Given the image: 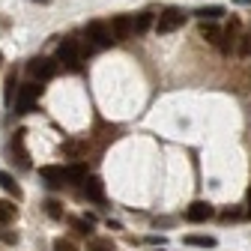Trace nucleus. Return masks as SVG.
<instances>
[{
    "instance_id": "1",
    "label": "nucleus",
    "mask_w": 251,
    "mask_h": 251,
    "mask_svg": "<svg viewBox=\"0 0 251 251\" xmlns=\"http://www.w3.org/2000/svg\"><path fill=\"white\" fill-rule=\"evenodd\" d=\"M39 93H42L39 84H24V87H18L15 102H12L15 114H30V111H33V105H36V99H39Z\"/></svg>"
},
{
    "instance_id": "2",
    "label": "nucleus",
    "mask_w": 251,
    "mask_h": 251,
    "mask_svg": "<svg viewBox=\"0 0 251 251\" xmlns=\"http://www.w3.org/2000/svg\"><path fill=\"white\" fill-rule=\"evenodd\" d=\"M57 60H60L69 72H78V69H81V51H78V42H75V39H63L60 48H57Z\"/></svg>"
},
{
    "instance_id": "3",
    "label": "nucleus",
    "mask_w": 251,
    "mask_h": 251,
    "mask_svg": "<svg viewBox=\"0 0 251 251\" xmlns=\"http://www.w3.org/2000/svg\"><path fill=\"white\" fill-rule=\"evenodd\" d=\"M182 24H185V12L176 9V6H168L159 15V21H155V33H174V30L182 27Z\"/></svg>"
},
{
    "instance_id": "4",
    "label": "nucleus",
    "mask_w": 251,
    "mask_h": 251,
    "mask_svg": "<svg viewBox=\"0 0 251 251\" xmlns=\"http://www.w3.org/2000/svg\"><path fill=\"white\" fill-rule=\"evenodd\" d=\"M87 39L96 45V48H108L111 42H117L114 33H111V27L102 24V21H90V24H87Z\"/></svg>"
},
{
    "instance_id": "5",
    "label": "nucleus",
    "mask_w": 251,
    "mask_h": 251,
    "mask_svg": "<svg viewBox=\"0 0 251 251\" xmlns=\"http://www.w3.org/2000/svg\"><path fill=\"white\" fill-rule=\"evenodd\" d=\"M30 75L33 78H39V81H48V78H54L57 75V63L51 60V57H36V60H30Z\"/></svg>"
},
{
    "instance_id": "6",
    "label": "nucleus",
    "mask_w": 251,
    "mask_h": 251,
    "mask_svg": "<svg viewBox=\"0 0 251 251\" xmlns=\"http://www.w3.org/2000/svg\"><path fill=\"white\" fill-rule=\"evenodd\" d=\"M215 215V209H212V203H206V201H195L192 206L185 209V218L192 225H203V222H209V218Z\"/></svg>"
},
{
    "instance_id": "7",
    "label": "nucleus",
    "mask_w": 251,
    "mask_h": 251,
    "mask_svg": "<svg viewBox=\"0 0 251 251\" xmlns=\"http://www.w3.org/2000/svg\"><path fill=\"white\" fill-rule=\"evenodd\" d=\"M108 27H111L114 39H129V36L135 33V18H132V15H114Z\"/></svg>"
},
{
    "instance_id": "8",
    "label": "nucleus",
    "mask_w": 251,
    "mask_h": 251,
    "mask_svg": "<svg viewBox=\"0 0 251 251\" xmlns=\"http://www.w3.org/2000/svg\"><path fill=\"white\" fill-rule=\"evenodd\" d=\"M236 39H239V21L230 18V24L222 30V36H218V48H222V54H230L233 45H236Z\"/></svg>"
},
{
    "instance_id": "9",
    "label": "nucleus",
    "mask_w": 251,
    "mask_h": 251,
    "mask_svg": "<svg viewBox=\"0 0 251 251\" xmlns=\"http://www.w3.org/2000/svg\"><path fill=\"white\" fill-rule=\"evenodd\" d=\"M39 176H42V179H45V185H51V188H63V185L69 182L66 171H63V168H54V165L39 168Z\"/></svg>"
},
{
    "instance_id": "10",
    "label": "nucleus",
    "mask_w": 251,
    "mask_h": 251,
    "mask_svg": "<svg viewBox=\"0 0 251 251\" xmlns=\"http://www.w3.org/2000/svg\"><path fill=\"white\" fill-rule=\"evenodd\" d=\"M81 182H84V195H87L90 201H96V203L105 201V182H102L99 176H84Z\"/></svg>"
},
{
    "instance_id": "11",
    "label": "nucleus",
    "mask_w": 251,
    "mask_h": 251,
    "mask_svg": "<svg viewBox=\"0 0 251 251\" xmlns=\"http://www.w3.org/2000/svg\"><path fill=\"white\" fill-rule=\"evenodd\" d=\"M0 188H3L6 195H12L15 201L21 198V185H18V182H15V176H12V174H6V171H0Z\"/></svg>"
},
{
    "instance_id": "12",
    "label": "nucleus",
    "mask_w": 251,
    "mask_h": 251,
    "mask_svg": "<svg viewBox=\"0 0 251 251\" xmlns=\"http://www.w3.org/2000/svg\"><path fill=\"white\" fill-rule=\"evenodd\" d=\"M201 36L206 39V42H212V45H218V36H222V30H218L212 21H201Z\"/></svg>"
},
{
    "instance_id": "13",
    "label": "nucleus",
    "mask_w": 251,
    "mask_h": 251,
    "mask_svg": "<svg viewBox=\"0 0 251 251\" xmlns=\"http://www.w3.org/2000/svg\"><path fill=\"white\" fill-rule=\"evenodd\" d=\"M195 15H198L201 21H215V18H222V15H225V6H201Z\"/></svg>"
},
{
    "instance_id": "14",
    "label": "nucleus",
    "mask_w": 251,
    "mask_h": 251,
    "mask_svg": "<svg viewBox=\"0 0 251 251\" xmlns=\"http://www.w3.org/2000/svg\"><path fill=\"white\" fill-rule=\"evenodd\" d=\"M15 218V203H9V201H0V225H9Z\"/></svg>"
},
{
    "instance_id": "15",
    "label": "nucleus",
    "mask_w": 251,
    "mask_h": 251,
    "mask_svg": "<svg viewBox=\"0 0 251 251\" xmlns=\"http://www.w3.org/2000/svg\"><path fill=\"white\" fill-rule=\"evenodd\" d=\"M150 27H152V15H150V12H141V15L135 18V33H147Z\"/></svg>"
},
{
    "instance_id": "16",
    "label": "nucleus",
    "mask_w": 251,
    "mask_h": 251,
    "mask_svg": "<svg viewBox=\"0 0 251 251\" xmlns=\"http://www.w3.org/2000/svg\"><path fill=\"white\" fill-rule=\"evenodd\" d=\"M182 242H185V245H198V248H212V245H215L212 236H185Z\"/></svg>"
},
{
    "instance_id": "17",
    "label": "nucleus",
    "mask_w": 251,
    "mask_h": 251,
    "mask_svg": "<svg viewBox=\"0 0 251 251\" xmlns=\"http://www.w3.org/2000/svg\"><path fill=\"white\" fill-rule=\"evenodd\" d=\"M87 251H117V248H114V242H111V239H90Z\"/></svg>"
},
{
    "instance_id": "18",
    "label": "nucleus",
    "mask_w": 251,
    "mask_h": 251,
    "mask_svg": "<svg viewBox=\"0 0 251 251\" xmlns=\"http://www.w3.org/2000/svg\"><path fill=\"white\" fill-rule=\"evenodd\" d=\"M15 93H18V84H15V75H9L6 78V105L12 108V102H15Z\"/></svg>"
},
{
    "instance_id": "19",
    "label": "nucleus",
    "mask_w": 251,
    "mask_h": 251,
    "mask_svg": "<svg viewBox=\"0 0 251 251\" xmlns=\"http://www.w3.org/2000/svg\"><path fill=\"white\" fill-rule=\"evenodd\" d=\"M45 212H48L51 218H63V206H60V201H45Z\"/></svg>"
},
{
    "instance_id": "20",
    "label": "nucleus",
    "mask_w": 251,
    "mask_h": 251,
    "mask_svg": "<svg viewBox=\"0 0 251 251\" xmlns=\"http://www.w3.org/2000/svg\"><path fill=\"white\" fill-rule=\"evenodd\" d=\"M90 225H93L90 218H87V222H84V218H72V227H75L81 236H87V233H90Z\"/></svg>"
},
{
    "instance_id": "21",
    "label": "nucleus",
    "mask_w": 251,
    "mask_h": 251,
    "mask_svg": "<svg viewBox=\"0 0 251 251\" xmlns=\"http://www.w3.org/2000/svg\"><path fill=\"white\" fill-rule=\"evenodd\" d=\"M66 176H69V179H84V176H87V168H84V165H72V168L66 171Z\"/></svg>"
},
{
    "instance_id": "22",
    "label": "nucleus",
    "mask_w": 251,
    "mask_h": 251,
    "mask_svg": "<svg viewBox=\"0 0 251 251\" xmlns=\"http://www.w3.org/2000/svg\"><path fill=\"white\" fill-rule=\"evenodd\" d=\"M54 251H78L69 239H54Z\"/></svg>"
},
{
    "instance_id": "23",
    "label": "nucleus",
    "mask_w": 251,
    "mask_h": 251,
    "mask_svg": "<svg viewBox=\"0 0 251 251\" xmlns=\"http://www.w3.org/2000/svg\"><path fill=\"white\" fill-rule=\"evenodd\" d=\"M248 54H251V33L242 36V42H239V57H248Z\"/></svg>"
},
{
    "instance_id": "24",
    "label": "nucleus",
    "mask_w": 251,
    "mask_h": 251,
    "mask_svg": "<svg viewBox=\"0 0 251 251\" xmlns=\"http://www.w3.org/2000/svg\"><path fill=\"white\" fill-rule=\"evenodd\" d=\"M0 239H3V242H18V236L12 230H6V225H0Z\"/></svg>"
},
{
    "instance_id": "25",
    "label": "nucleus",
    "mask_w": 251,
    "mask_h": 251,
    "mask_svg": "<svg viewBox=\"0 0 251 251\" xmlns=\"http://www.w3.org/2000/svg\"><path fill=\"white\" fill-rule=\"evenodd\" d=\"M245 215L251 218V188H248V209H245Z\"/></svg>"
},
{
    "instance_id": "26",
    "label": "nucleus",
    "mask_w": 251,
    "mask_h": 251,
    "mask_svg": "<svg viewBox=\"0 0 251 251\" xmlns=\"http://www.w3.org/2000/svg\"><path fill=\"white\" fill-rule=\"evenodd\" d=\"M0 66H3V51H0Z\"/></svg>"
},
{
    "instance_id": "27",
    "label": "nucleus",
    "mask_w": 251,
    "mask_h": 251,
    "mask_svg": "<svg viewBox=\"0 0 251 251\" xmlns=\"http://www.w3.org/2000/svg\"><path fill=\"white\" fill-rule=\"evenodd\" d=\"M150 251H165V248H150Z\"/></svg>"
},
{
    "instance_id": "28",
    "label": "nucleus",
    "mask_w": 251,
    "mask_h": 251,
    "mask_svg": "<svg viewBox=\"0 0 251 251\" xmlns=\"http://www.w3.org/2000/svg\"><path fill=\"white\" fill-rule=\"evenodd\" d=\"M39 3H48V0H39Z\"/></svg>"
}]
</instances>
